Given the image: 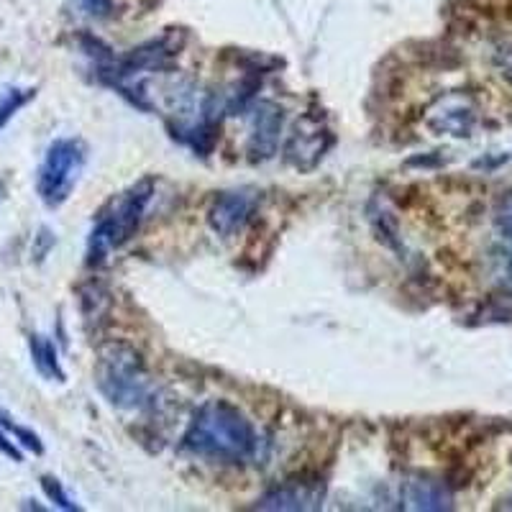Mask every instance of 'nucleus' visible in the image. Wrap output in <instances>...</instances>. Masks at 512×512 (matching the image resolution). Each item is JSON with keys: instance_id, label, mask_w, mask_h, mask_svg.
Returning <instances> with one entry per match:
<instances>
[{"instance_id": "1", "label": "nucleus", "mask_w": 512, "mask_h": 512, "mask_svg": "<svg viewBox=\"0 0 512 512\" xmlns=\"http://www.w3.org/2000/svg\"><path fill=\"white\" fill-rule=\"evenodd\" d=\"M185 448L203 459L239 464L254 456L256 431L251 420L228 402H208L192 418L185 433Z\"/></svg>"}, {"instance_id": "2", "label": "nucleus", "mask_w": 512, "mask_h": 512, "mask_svg": "<svg viewBox=\"0 0 512 512\" xmlns=\"http://www.w3.org/2000/svg\"><path fill=\"white\" fill-rule=\"evenodd\" d=\"M98 387L111 405L123 410L144 408L152 395V384L141 367L139 356L128 346H108L100 354Z\"/></svg>"}, {"instance_id": "3", "label": "nucleus", "mask_w": 512, "mask_h": 512, "mask_svg": "<svg viewBox=\"0 0 512 512\" xmlns=\"http://www.w3.org/2000/svg\"><path fill=\"white\" fill-rule=\"evenodd\" d=\"M152 192L154 180L136 182V185L118 200V205H113L111 213L100 218L98 226L90 233L88 264H100L108 251L118 249V246H123L131 236H134L141 218H144L146 205L152 200Z\"/></svg>"}, {"instance_id": "4", "label": "nucleus", "mask_w": 512, "mask_h": 512, "mask_svg": "<svg viewBox=\"0 0 512 512\" xmlns=\"http://www.w3.org/2000/svg\"><path fill=\"white\" fill-rule=\"evenodd\" d=\"M82 167H85V146L77 139H57L49 144L44 162L36 177V190L39 198L49 208H59L70 198L77 185Z\"/></svg>"}, {"instance_id": "5", "label": "nucleus", "mask_w": 512, "mask_h": 512, "mask_svg": "<svg viewBox=\"0 0 512 512\" xmlns=\"http://www.w3.org/2000/svg\"><path fill=\"white\" fill-rule=\"evenodd\" d=\"M326 500V487L315 479H290L280 487L269 489L256 502L259 510H320Z\"/></svg>"}, {"instance_id": "6", "label": "nucleus", "mask_w": 512, "mask_h": 512, "mask_svg": "<svg viewBox=\"0 0 512 512\" xmlns=\"http://www.w3.org/2000/svg\"><path fill=\"white\" fill-rule=\"evenodd\" d=\"M428 128L436 134L466 139L477 128V108L461 95H446L428 113Z\"/></svg>"}, {"instance_id": "7", "label": "nucleus", "mask_w": 512, "mask_h": 512, "mask_svg": "<svg viewBox=\"0 0 512 512\" xmlns=\"http://www.w3.org/2000/svg\"><path fill=\"white\" fill-rule=\"evenodd\" d=\"M282 131V108L274 103H259L256 105L254 128H251L249 152L251 159L264 162V159L274 157L277 144H280Z\"/></svg>"}, {"instance_id": "8", "label": "nucleus", "mask_w": 512, "mask_h": 512, "mask_svg": "<svg viewBox=\"0 0 512 512\" xmlns=\"http://www.w3.org/2000/svg\"><path fill=\"white\" fill-rule=\"evenodd\" d=\"M251 210H254V198L251 195H246V192H226L210 208V228L218 236H233V233L244 228V223L249 221Z\"/></svg>"}, {"instance_id": "9", "label": "nucleus", "mask_w": 512, "mask_h": 512, "mask_svg": "<svg viewBox=\"0 0 512 512\" xmlns=\"http://www.w3.org/2000/svg\"><path fill=\"white\" fill-rule=\"evenodd\" d=\"M328 146H331V136L318 123L313 128H308L305 123L303 126L297 123L295 134H292L290 144H287V159L297 169H313L320 162V157L328 152Z\"/></svg>"}, {"instance_id": "10", "label": "nucleus", "mask_w": 512, "mask_h": 512, "mask_svg": "<svg viewBox=\"0 0 512 512\" xmlns=\"http://www.w3.org/2000/svg\"><path fill=\"white\" fill-rule=\"evenodd\" d=\"M451 502H454V497H451L446 484L433 482V479H410L402 487V505L408 510H451Z\"/></svg>"}, {"instance_id": "11", "label": "nucleus", "mask_w": 512, "mask_h": 512, "mask_svg": "<svg viewBox=\"0 0 512 512\" xmlns=\"http://www.w3.org/2000/svg\"><path fill=\"white\" fill-rule=\"evenodd\" d=\"M29 346H31V359H34V367L39 369L41 377L64 382V372H62V367H59L57 349H54L52 341L44 336H39V333H34L29 341Z\"/></svg>"}, {"instance_id": "12", "label": "nucleus", "mask_w": 512, "mask_h": 512, "mask_svg": "<svg viewBox=\"0 0 512 512\" xmlns=\"http://www.w3.org/2000/svg\"><path fill=\"white\" fill-rule=\"evenodd\" d=\"M0 428H6L8 433H13V436L18 438V443L24 448H29V451H34V454H44V443H41V438L36 436L34 431H29V428H24V425H18L3 408H0Z\"/></svg>"}, {"instance_id": "13", "label": "nucleus", "mask_w": 512, "mask_h": 512, "mask_svg": "<svg viewBox=\"0 0 512 512\" xmlns=\"http://www.w3.org/2000/svg\"><path fill=\"white\" fill-rule=\"evenodd\" d=\"M34 95L36 90H18V88H11L6 95H3V100H0V131L8 126V121H11V118L16 116V113L21 111V108H24Z\"/></svg>"}, {"instance_id": "14", "label": "nucleus", "mask_w": 512, "mask_h": 512, "mask_svg": "<svg viewBox=\"0 0 512 512\" xmlns=\"http://www.w3.org/2000/svg\"><path fill=\"white\" fill-rule=\"evenodd\" d=\"M41 489H44V495L49 497V500L54 502L57 507H62V510H77L75 502L70 500V495L64 492L62 482L54 477H41Z\"/></svg>"}, {"instance_id": "15", "label": "nucleus", "mask_w": 512, "mask_h": 512, "mask_svg": "<svg viewBox=\"0 0 512 512\" xmlns=\"http://www.w3.org/2000/svg\"><path fill=\"white\" fill-rule=\"evenodd\" d=\"M54 246V236L49 228H39V236H36V244H34V256H36V262H41L44 256L49 254V249Z\"/></svg>"}, {"instance_id": "16", "label": "nucleus", "mask_w": 512, "mask_h": 512, "mask_svg": "<svg viewBox=\"0 0 512 512\" xmlns=\"http://www.w3.org/2000/svg\"><path fill=\"white\" fill-rule=\"evenodd\" d=\"M80 3L93 16H105V13L111 11V0H80Z\"/></svg>"}, {"instance_id": "17", "label": "nucleus", "mask_w": 512, "mask_h": 512, "mask_svg": "<svg viewBox=\"0 0 512 512\" xmlns=\"http://www.w3.org/2000/svg\"><path fill=\"white\" fill-rule=\"evenodd\" d=\"M497 62H500L502 72H505V75L512 80V44L500 47V52H497Z\"/></svg>"}, {"instance_id": "18", "label": "nucleus", "mask_w": 512, "mask_h": 512, "mask_svg": "<svg viewBox=\"0 0 512 512\" xmlns=\"http://www.w3.org/2000/svg\"><path fill=\"white\" fill-rule=\"evenodd\" d=\"M0 454H6L8 459H13L18 464V461H21V451H18L16 446H13L11 441H8L6 436H3V433H0Z\"/></svg>"}, {"instance_id": "19", "label": "nucleus", "mask_w": 512, "mask_h": 512, "mask_svg": "<svg viewBox=\"0 0 512 512\" xmlns=\"http://www.w3.org/2000/svg\"><path fill=\"white\" fill-rule=\"evenodd\" d=\"M0 200H3V182H0Z\"/></svg>"}]
</instances>
